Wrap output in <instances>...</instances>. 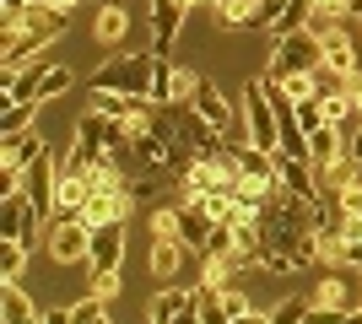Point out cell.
I'll use <instances>...</instances> for the list:
<instances>
[{
    "instance_id": "cell-1",
    "label": "cell",
    "mask_w": 362,
    "mask_h": 324,
    "mask_svg": "<svg viewBox=\"0 0 362 324\" xmlns=\"http://www.w3.org/2000/svg\"><path fill=\"white\" fill-rule=\"evenodd\" d=\"M151 81H157V54H114L92 71V92H114V97H151Z\"/></svg>"
},
{
    "instance_id": "cell-2",
    "label": "cell",
    "mask_w": 362,
    "mask_h": 324,
    "mask_svg": "<svg viewBox=\"0 0 362 324\" xmlns=\"http://www.w3.org/2000/svg\"><path fill=\"white\" fill-rule=\"evenodd\" d=\"M108 152H114V114H103V108L92 103L87 114L76 119L71 152L60 157V168H65V173H87V168H98Z\"/></svg>"
},
{
    "instance_id": "cell-3",
    "label": "cell",
    "mask_w": 362,
    "mask_h": 324,
    "mask_svg": "<svg viewBox=\"0 0 362 324\" xmlns=\"http://www.w3.org/2000/svg\"><path fill=\"white\" fill-rule=\"evenodd\" d=\"M325 65V44H319L314 32H287V38H276L271 60H265V76L276 81H292V76H308V71H319Z\"/></svg>"
},
{
    "instance_id": "cell-4",
    "label": "cell",
    "mask_w": 362,
    "mask_h": 324,
    "mask_svg": "<svg viewBox=\"0 0 362 324\" xmlns=\"http://www.w3.org/2000/svg\"><path fill=\"white\" fill-rule=\"evenodd\" d=\"M238 108H243V130H249V140L265 146V152H281V114H276L271 92H265V76L243 87V103Z\"/></svg>"
},
{
    "instance_id": "cell-5",
    "label": "cell",
    "mask_w": 362,
    "mask_h": 324,
    "mask_svg": "<svg viewBox=\"0 0 362 324\" xmlns=\"http://www.w3.org/2000/svg\"><path fill=\"white\" fill-rule=\"evenodd\" d=\"M124 227H130V216H108L92 227V248H87L92 276H119L124 270Z\"/></svg>"
},
{
    "instance_id": "cell-6",
    "label": "cell",
    "mask_w": 362,
    "mask_h": 324,
    "mask_svg": "<svg viewBox=\"0 0 362 324\" xmlns=\"http://www.w3.org/2000/svg\"><path fill=\"white\" fill-rule=\"evenodd\" d=\"M351 313H362V270L357 265H346V276H330L319 287L314 319H351Z\"/></svg>"
},
{
    "instance_id": "cell-7",
    "label": "cell",
    "mask_w": 362,
    "mask_h": 324,
    "mask_svg": "<svg viewBox=\"0 0 362 324\" xmlns=\"http://www.w3.org/2000/svg\"><path fill=\"white\" fill-rule=\"evenodd\" d=\"M54 189H60V162L49 157V146H38V157L28 162V173H22V195H28V205L38 216H54Z\"/></svg>"
},
{
    "instance_id": "cell-8",
    "label": "cell",
    "mask_w": 362,
    "mask_h": 324,
    "mask_svg": "<svg viewBox=\"0 0 362 324\" xmlns=\"http://www.w3.org/2000/svg\"><path fill=\"white\" fill-rule=\"evenodd\" d=\"M189 103H195V108H200V119L211 124V130H222L227 140H249V130H243V108H233V103H227V97L211 87V81H200Z\"/></svg>"
},
{
    "instance_id": "cell-9",
    "label": "cell",
    "mask_w": 362,
    "mask_h": 324,
    "mask_svg": "<svg viewBox=\"0 0 362 324\" xmlns=\"http://www.w3.org/2000/svg\"><path fill=\"white\" fill-rule=\"evenodd\" d=\"M92 248V227L81 216H54V227H49V254L60 265H81Z\"/></svg>"
},
{
    "instance_id": "cell-10",
    "label": "cell",
    "mask_w": 362,
    "mask_h": 324,
    "mask_svg": "<svg viewBox=\"0 0 362 324\" xmlns=\"http://www.w3.org/2000/svg\"><path fill=\"white\" fill-rule=\"evenodd\" d=\"M233 157H238V179L255 189H281V173H276V152H265V146H255V140H238L233 146Z\"/></svg>"
},
{
    "instance_id": "cell-11",
    "label": "cell",
    "mask_w": 362,
    "mask_h": 324,
    "mask_svg": "<svg viewBox=\"0 0 362 324\" xmlns=\"http://www.w3.org/2000/svg\"><path fill=\"white\" fill-rule=\"evenodd\" d=\"M184 11H189V6H179V0H151V54H163V60L173 54Z\"/></svg>"
},
{
    "instance_id": "cell-12",
    "label": "cell",
    "mask_w": 362,
    "mask_h": 324,
    "mask_svg": "<svg viewBox=\"0 0 362 324\" xmlns=\"http://www.w3.org/2000/svg\"><path fill=\"white\" fill-rule=\"evenodd\" d=\"M195 87H200L195 71H179L173 60H163V54H157V81H151V97H157V103H189V97H195Z\"/></svg>"
},
{
    "instance_id": "cell-13",
    "label": "cell",
    "mask_w": 362,
    "mask_h": 324,
    "mask_svg": "<svg viewBox=\"0 0 362 324\" xmlns=\"http://www.w3.org/2000/svg\"><path fill=\"white\" fill-rule=\"evenodd\" d=\"M151 319L157 324H173V319H184V324H195L200 319V297H195V287H168V292H157L151 297Z\"/></svg>"
},
{
    "instance_id": "cell-14",
    "label": "cell",
    "mask_w": 362,
    "mask_h": 324,
    "mask_svg": "<svg viewBox=\"0 0 362 324\" xmlns=\"http://www.w3.org/2000/svg\"><path fill=\"white\" fill-rule=\"evenodd\" d=\"M211 232H216V216L206 211V205H200V200H179V244H184V248L206 254Z\"/></svg>"
},
{
    "instance_id": "cell-15",
    "label": "cell",
    "mask_w": 362,
    "mask_h": 324,
    "mask_svg": "<svg viewBox=\"0 0 362 324\" xmlns=\"http://www.w3.org/2000/svg\"><path fill=\"white\" fill-rule=\"evenodd\" d=\"M357 32H362V22H346L330 38H319L325 44V65H330L335 76H357Z\"/></svg>"
},
{
    "instance_id": "cell-16",
    "label": "cell",
    "mask_w": 362,
    "mask_h": 324,
    "mask_svg": "<svg viewBox=\"0 0 362 324\" xmlns=\"http://www.w3.org/2000/svg\"><path fill=\"white\" fill-rule=\"evenodd\" d=\"M130 205H136V195H130V184L124 189H92L87 195V205H81V222L87 227H98V222H108V216H130Z\"/></svg>"
},
{
    "instance_id": "cell-17",
    "label": "cell",
    "mask_w": 362,
    "mask_h": 324,
    "mask_svg": "<svg viewBox=\"0 0 362 324\" xmlns=\"http://www.w3.org/2000/svg\"><path fill=\"white\" fill-rule=\"evenodd\" d=\"M38 146H44V136L38 130H16V136H0V162L16 173H28V162L38 157Z\"/></svg>"
},
{
    "instance_id": "cell-18",
    "label": "cell",
    "mask_w": 362,
    "mask_h": 324,
    "mask_svg": "<svg viewBox=\"0 0 362 324\" xmlns=\"http://www.w3.org/2000/svg\"><path fill=\"white\" fill-rule=\"evenodd\" d=\"M44 308H33L28 292H22V281H6L0 287V324H38Z\"/></svg>"
},
{
    "instance_id": "cell-19",
    "label": "cell",
    "mask_w": 362,
    "mask_h": 324,
    "mask_svg": "<svg viewBox=\"0 0 362 324\" xmlns=\"http://www.w3.org/2000/svg\"><path fill=\"white\" fill-rule=\"evenodd\" d=\"M335 157H346V136H341V124H319L314 136H308V162L330 168Z\"/></svg>"
},
{
    "instance_id": "cell-20",
    "label": "cell",
    "mask_w": 362,
    "mask_h": 324,
    "mask_svg": "<svg viewBox=\"0 0 362 324\" xmlns=\"http://www.w3.org/2000/svg\"><path fill=\"white\" fill-rule=\"evenodd\" d=\"M87 205V179L81 173H65L60 168V189H54V216H76Z\"/></svg>"
},
{
    "instance_id": "cell-21",
    "label": "cell",
    "mask_w": 362,
    "mask_h": 324,
    "mask_svg": "<svg viewBox=\"0 0 362 324\" xmlns=\"http://www.w3.org/2000/svg\"><path fill=\"white\" fill-rule=\"evenodd\" d=\"M179 265H184V244L179 238H157V244H151V276L157 281H173Z\"/></svg>"
},
{
    "instance_id": "cell-22",
    "label": "cell",
    "mask_w": 362,
    "mask_h": 324,
    "mask_svg": "<svg viewBox=\"0 0 362 324\" xmlns=\"http://www.w3.org/2000/svg\"><path fill=\"white\" fill-rule=\"evenodd\" d=\"M222 319H227V324H249V319L271 324V319H265V308H255V303H249V297H243L238 287H233V281L222 287Z\"/></svg>"
},
{
    "instance_id": "cell-23",
    "label": "cell",
    "mask_w": 362,
    "mask_h": 324,
    "mask_svg": "<svg viewBox=\"0 0 362 324\" xmlns=\"http://www.w3.org/2000/svg\"><path fill=\"white\" fill-rule=\"evenodd\" d=\"M33 114H38V103H33V97H6V108H0V136L33 130Z\"/></svg>"
},
{
    "instance_id": "cell-24",
    "label": "cell",
    "mask_w": 362,
    "mask_h": 324,
    "mask_svg": "<svg viewBox=\"0 0 362 324\" xmlns=\"http://www.w3.org/2000/svg\"><path fill=\"white\" fill-rule=\"evenodd\" d=\"M28 254H33V248L22 244V238H0V276H6V281H22Z\"/></svg>"
},
{
    "instance_id": "cell-25",
    "label": "cell",
    "mask_w": 362,
    "mask_h": 324,
    "mask_svg": "<svg viewBox=\"0 0 362 324\" xmlns=\"http://www.w3.org/2000/svg\"><path fill=\"white\" fill-rule=\"evenodd\" d=\"M71 324H108V297H98V292H87L81 303H71Z\"/></svg>"
},
{
    "instance_id": "cell-26",
    "label": "cell",
    "mask_w": 362,
    "mask_h": 324,
    "mask_svg": "<svg viewBox=\"0 0 362 324\" xmlns=\"http://www.w3.org/2000/svg\"><path fill=\"white\" fill-rule=\"evenodd\" d=\"M124 32H130V16H124L119 6H103V11H98V38H103V44H119Z\"/></svg>"
},
{
    "instance_id": "cell-27",
    "label": "cell",
    "mask_w": 362,
    "mask_h": 324,
    "mask_svg": "<svg viewBox=\"0 0 362 324\" xmlns=\"http://www.w3.org/2000/svg\"><path fill=\"white\" fill-rule=\"evenodd\" d=\"M195 297H200V324H227L222 319V287L216 281H200Z\"/></svg>"
},
{
    "instance_id": "cell-28",
    "label": "cell",
    "mask_w": 362,
    "mask_h": 324,
    "mask_svg": "<svg viewBox=\"0 0 362 324\" xmlns=\"http://www.w3.org/2000/svg\"><path fill=\"white\" fill-rule=\"evenodd\" d=\"M255 6L259 0H216V16L227 28H255Z\"/></svg>"
},
{
    "instance_id": "cell-29",
    "label": "cell",
    "mask_w": 362,
    "mask_h": 324,
    "mask_svg": "<svg viewBox=\"0 0 362 324\" xmlns=\"http://www.w3.org/2000/svg\"><path fill=\"white\" fill-rule=\"evenodd\" d=\"M314 308H319V303H308V297H287V303H276L265 319H271V324H298V319H314Z\"/></svg>"
},
{
    "instance_id": "cell-30",
    "label": "cell",
    "mask_w": 362,
    "mask_h": 324,
    "mask_svg": "<svg viewBox=\"0 0 362 324\" xmlns=\"http://www.w3.org/2000/svg\"><path fill=\"white\" fill-rule=\"evenodd\" d=\"M298 124H303V136H314L319 124H330V114H325V97H298Z\"/></svg>"
},
{
    "instance_id": "cell-31",
    "label": "cell",
    "mask_w": 362,
    "mask_h": 324,
    "mask_svg": "<svg viewBox=\"0 0 362 324\" xmlns=\"http://www.w3.org/2000/svg\"><path fill=\"white\" fill-rule=\"evenodd\" d=\"M287 6H292V0H259V6H255V28L276 32V22L287 16Z\"/></svg>"
},
{
    "instance_id": "cell-32",
    "label": "cell",
    "mask_w": 362,
    "mask_h": 324,
    "mask_svg": "<svg viewBox=\"0 0 362 324\" xmlns=\"http://www.w3.org/2000/svg\"><path fill=\"white\" fill-rule=\"evenodd\" d=\"M151 238H179V200L168 205V211L151 216Z\"/></svg>"
},
{
    "instance_id": "cell-33",
    "label": "cell",
    "mask_w": 362,
    "mask_h": 324,
    "mask_svg": "<svg viewBox=\"0 0 362 324\" xmlns=\"http://www.w3.org/2000/svg\"><path fill=\"white\" fill-rule=\"evenodd\" d=\"M33 6H49V0H0V11H6V16H28Z\"/></svg>"
},
{
    "instance_id": "cell-34",
    "label": "cell",
    "mask_w": 362,
    "mask_h": 324,
    "mask_svg": "<svg viewBox=\"0 0 362 324\" xmlns=\"http://www.w3.org/2000/svg\"><path fill=\"white\" fill-rule=\"evenodd\" d=\"M92 292H98V297H114V292H119V276H92Z\"/></svg>"
},
{
    "instance_id": "cell-35",
    "label": "cell",
    "mask_w": 362,
    "mask_h": 324,
    "mask_svg": "<svg viewBox=\"0 0 362 324\" xmlns=\"http://www.w3.org/2000/svg\"><path fill=\"white\" fill-rule=\"evenodd\" d=\"M341 205H346V211H357V216H362V184H357V189H346V195H341Z\"/></svg>"
},
{
    "instance_id": "cell-36",
    "label": "cell",
    "mask_w": 362,
    "mask_h": 324,
    "mask_svg": "<svg viewBox=\"0 0 362 324\" xmlns=\"http://www.w3.org/2000/svg\"><path fill=\"white\" fill-rule=\"evenodd\" d=\"M346 265H362V238H357V244L346 248Z\"/></svg>"
},
{
    "instance_id": "cell-37",
    "label": "cell",
    "mask_w": 362,
    "mask_h": 324,
    "mask_svg": "<svg viewBox=\"0 0 362 324\" xmlns=\"http://www.w3.org/2000/svg\"><path fill=\"white\" fill-rule=\"evenodd\" d=\"M49 6H54V11H65V16H71L76 6H81V0H49Z\"/></svg>"
},
{
    "instance_id": "cell-38",
    "label": "cell",
    "mask_w": 362,
    "mask_h": 324,
    "mask_svg": "<svg viewBox=\"0 0 362 324\" xmlns=\"http://www.w3.org/2000/svg\"><path fill=\"white\" fill-rule=\"evenodd\" d=\"M346 152H351V157H357V162H362V130H357V136H351V146H346Z\"/></svg>"
},
{
    "instance_id": "cell-39",
    "label": "cell",
    "mask_w": 362,
    "mask_h": 324,
    "mask_svg": "<svg viewBox=\"0 0 362 324\" xmlns=\"http://www.w3.org/2000/svg\"><path fill=\"white\" fill-rule=\"evenodd\" d=\"M357 270H362V265H357Z\"/></svg>"
}]
</instances>
